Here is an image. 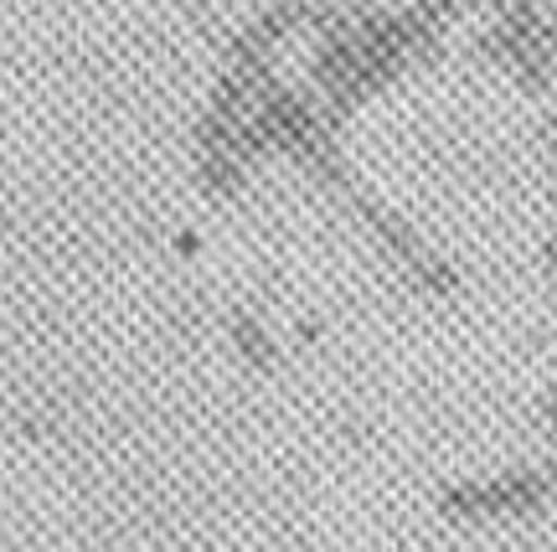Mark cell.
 Instances as JSON below:
<instances>
[]
</instances>
